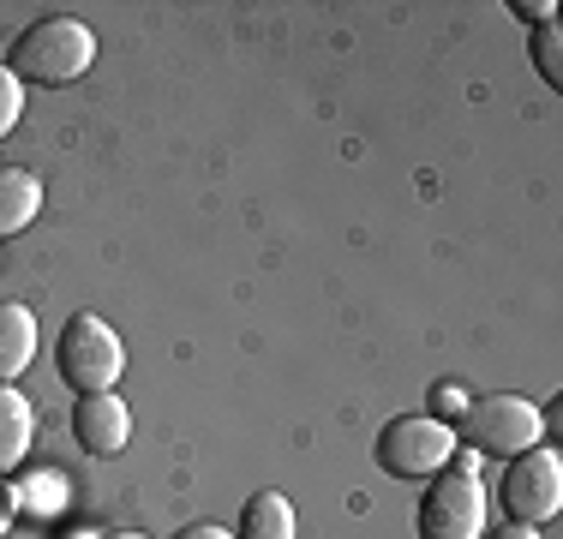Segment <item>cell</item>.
<instances>
[{
  "instance_id": "1",
  "label": "cell",
  "mask_w": 563,
  "mask_h": 539,
  "mask_svg": "<svg viewBox=\"0 0 563 539\" xmlns=\"http://www.w3.org/2000/svg\"><path fill=\"white\" fill-rule=\"evenodd\" d=\"M97 61V36H90V24H78V19H36L31 31L12 43L7 54V73L19 78H31V85H73L85 66Z\"/></svg>"
},
{
  "instance_id": "2",
  "label": "cell",
  "mask_w": 563,
  "mask_h": 539,
  "mask_svg": "<svg viewBox=\"0 0 563 539\" xmlns=\"http://www.w3.org/2000/svg\"><path fill=\"white\" fill-rule=\"evenodd\" d=\"M55 366L66 377V389H78V396H102V389H114L120 372H126V348H120L109 318L78 312V318H66V330H60Z\"/></svg>"
},
{
  "instance_id": "3",
  "label": "cell",
  "mask_w": 563,
  "mask_h": 539,
  "mask_svg": "<svg viewBox=\"0 0 563 539\" xmlns=\"http://www.w3.org/2000/svg\"><path fill=\"white\" fill-rule=\"evenodd\" d=\"M420 534L426 539H479L486 534V492H479L474 455H455L450 468L432 474V492L420 504Z\"/></svg>"
},
{
  "instance_id": "4",
  "label": "cell",
  "mask_w": 563,
  "mask_h": 539,
  "mask_svg": "<svg viewBox=\"0 0 563 539\" xmlns=\"http://www.w3.org/2000/svg\"><path fill=\"white\" fill-rule=\"evenodd\" d=\"M462 438L486 455H528L540 443V408L528 396H479L462 414Z\"/></svg>"
},
{
  "instance_id": "5",
  "label": "cell",
  "mask_w": 563,
  "mask_h": 539,
  "mask_svg": "<svg viewBox=\"0 0 563 539\" xmlns=\"http://www.w3.org/2000/svg\"><path fill=\"white\" fill-rule=\"evenodd\" d=\"M450 455H455V431L444 420H432V414L390 420L378 438V462H384V474H396V480H432Z\"/></svg>"
},
{
  "instance_id": "6",
  "label": "cell",
  "mask_w": 563,
  "mask_h": 539,
  "mask_svg": "<svg viewBox=\"0 0 563 539\" xmlns=\"http://www.w3.org/2000/svg\"><path fill=\"white\" fill-rule=\"evenodd\" d=\"M504 509H509V521H528V528H540V521L558 516L563 509V462H558V450L516 455V468H509V480H504Z\"/></svg>"
},
{
  "instance_id": "7",
  "label": "cell",
  "mask_w": 563,
  "mask_h": 539,
  "mask_svg": "<svg viewBox=\"0 0 563 539\" xmlns=\"http://www.w3.org/2000/svg\"><path fill=\"white\" fill-rule=\"evenodd\" d=\"M73 431H78V443H85L90 455H120L126 438H132V408L114 396V389H102V396H78Z\"/></svg>"
},
{
  "instance_id": "8",
  "label": "cell",
  "mask_w": 563,
  "mask_h": 539,
  "mask_svg": "<svg viewBox=\"0 0 563 539\" xmlns=\"http://www.w3.org/2000/svg\"><path fill=\"white\" fill-rule=\"evenodd\" d=\"M31 360H36V318H31V306L0 300V384H12Z\"/></svg>"
},
{
  "instance_id": "9",
  "label": "cell",
  "mask_w": 563,
  "mask_h": 539,
  "mask_svg": "<svg viewBox=\"0 0 563 539\" xmlns=\"http://www.w3.org/2000/svg\"><path fill=\"white\" fill-rule=\"evenodd\" d=\"M43 210V180L31 168H0V240L36 222Z\"/></svg>"
},
{
  "instance_id": "10",
  "label": "cell",
  "mask_w": 563,
  "mask_h": 539,
  "mask_svg": "<svg viewBox=\"0 0 563 539\" xmlns=\"http://www.w3.org/2000/svg\"><path fill=\"white\" fill-rule=\"evenodd\" d=\"M31 438H36V414H31V402H24L12 384H0V474L24 462Z\"/></svg>"
},
{
  "instance_id": "11",
  "label": "cell",
  "mask_w": 563,
  "mask_h": 539,
  "mask_svg": "<svg viewBox=\"0 0 563 539\" xmlns=\"http://www.w3.org/2000/svg\"><path fill=\"white\" fill-rule=\"evenodd\" d=\"M234 539H294V504L282 492H252Z\"/></svg>"
},
{
  "instance_id": "12",
  "label": "cell",
  "mask_w": 563,
  "mask_h": 539,
  "mask_svg": "<svg viewBox=\"0 0 563 539\" xmlns=\"http://www.w3.org/2000/svg\"><path fill=\"white\" fill-rule=\"evenodd\" d=\"M19 504L31 509V516H55V509L66 504V480L60 474H31L19 492Z\"/></svg>"
},
{
  "instance_id": "13",
  "label": "cell",
  "mask_w": 563,
  "mask_h": 539,
  "mask_svg": "<svg viewBox=\"0 0 563 539\" xmlns=\"http://www.w3.org/2000/svg\"><path fill=\"white\" fill-rule=\"evenodd\" d=\"M533 61H540L545 85H563V61H558V24H540V36H533Z\"/></svg>"
},
{
  "instance_id": "14",
  "label": "cell",
  "mask_w": 563,
  "mask_h": 539,
  "mask_svg": "<svg viewBox=\"0 0 563 539\" xmlns=\"http://www.w3.org/2000/svg\"><path fill=\"white\" fill-rule=\"evenodd\" d=\"M19 114H24V85L7 73V66H0V139L19 127Z\"/></svg>"
},
{
  "instance_id": "15",
  "label": "cell",
  "mask_w": 563,
  "mask_h": 539,
  "mask_svg": "<svg viewBox=\"0 0 563 539\" xmlns=\"http://www.w3.org/2000/svg\"><path fill=\"white\" fill-rule=\"evenodd\" d=\"M432 402H438V414H432V420H450V414H467V389H462V384H438V389H432Z\"/></svg>"
},
{
  "instance_id": "16",
  "label": "cell",
  "mask_w": 563,
  "mask_h": 539,
  "mask_svg": "<svg viewBox=\"0 0 563 539\" xmlns=\"http://www.w3.org/2000/svg\"><path fill=\"white\" fill-rule=\"evenodd\" d=\"M516 12H521V19H533V24H552V0H516Z\"/></svg>"
},
{
  "instance_id": "17",
  "label": "cell",
  "mask_w": 563,
  "mask_h": 539,
  "mask_svg": "<svg viewBox=\"0 0 563 539\" xmlns=\"http://www.w3.org/2000/svg\"><path fill=\"white\" fill-rule=\"evenodd\" d=\"M19 516V492H12L7 480H0V534H7V521Z\"/></svg>"
},
{
  "instance_id": "18",
  "label": "cell",
  "mask_w": 563,
  "mask_h": 539,
  "mask_svg": "<svg viewBox=\"0 0 563 539\" xmlns=\"http://www.w3.org/2000/svg\"><path fill=\"white\" fill-rule=\"evenodd\" d=\"M180 539H234L228 528H217V521H198V528H186Z\"/></svg>"
},
{
  "instance_id": "19",
  "label": "cell",
  "mask_w": 563,
  "mask_h": 539,
  "mask_svg": "<svg viewBox=\"0 0 563 539\" xmlns=\"http://www.w3.org/2000/svg\"><path fill=\"white\" fill-rule=\"evenodd\" d=\"M492 539H540V528H528V521H509V528L492 534Z\"/></svg>"
},
{
  "instance_id": "20",
  "label": "cell",
  "mask_w": 563,
  "mask_h": 539,
  "mask_svg": "<svg viewBox=\"0 0 563 539\" xmlns=\"http://www.w3.org/2000/svg\"><path fill=\"white\" fill-rule=\"evenodd\" d=\"M114 539H144V534H114Z\"/></svg>"
},
{
  "instance_id": "21",
  "label": "cell",
  "mask_w": 563,
  "mask_h": 539,
  "mask_svg": "<svg viewBox=\"0 0 563 539\" xmlns=\"http://www.w3.org/2000/svg\"><path fill=\"white\" fill-rule=\"evenodd\" d=\"M78 539H90V534H78Z\"/></svg>"
}]
</instances>
